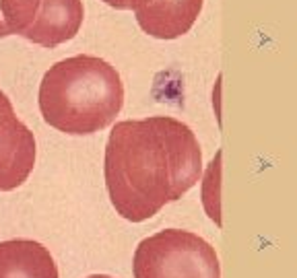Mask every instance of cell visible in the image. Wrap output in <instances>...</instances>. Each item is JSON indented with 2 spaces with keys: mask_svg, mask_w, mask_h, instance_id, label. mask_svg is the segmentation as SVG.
<instances>
[{
  "mask_svg": "<svg viewBox=\"0 0 297 278\" xmlns=\"http://www.w3.org/2000/svg\"><path fill=\"white\" fill-rule=\"evenodd\" d=\"M87 278H112V276H107V274H91Z\"/></svg>",
  "mask_w": 297,
  "mask_h": 278,
  "instance_id": "9",
  "label": "cell"
},
{
  "mask_svg": "<svg viewBox=\"0 0 297 278\" xmlns=\"http://www.w3.org/2000/svg\"><path fill=\"white\" fill-rule=\"evenodd\" d=\"M38 99L46 124L70 136H89L122 111L124 85L109 62L79 54L50 66Z\"/></svg>",
  "mask_w": 297,
  "mask_h": 278,
  "instance_id": "2",
  "label": "cell"
},
{
  "mask_svg": "<svg viewBox=\"0 0 297 278\" xmlns=\"http://www.w3.org/2000/svg\"><path fill=\"white\" fill-rule=\"evenodd\" d=\"M134 278H221L215 247L184 229H165L138 243L132 257Z\"/></svg>",
  "mask_w": 297,
  "mask_h": 278,
  "instance_id": "3",
  "label": "cell"
},
{
  "mask_svg": "<svg viewBox=\"0 0 297 278\" xmlns=\"http://www.w3.org/2000/svg\"><path fill=\"white\" fill-rule=\"evenodd\" d=\"M103 3L116 11H130V3L128 0H103Z\"/></svg>",
  "mask_w": 297,
  "mask_h": 278,
  "instance_id": "8",
  "label": "cell"
},
{
  "mask_svg": "<svg viewBox=\"0 0 297 278\" xmlns=\"http://www.w3.org/2000/svg\"><path fill=\"white\" fill-rule=\"evenodd\" d=\"M103 175L116 212L130 223L148 221L198 184V138L172 115L118 122L105 145Z\"/></svg>",
  "mask_w": 297,
  "mask_h": 278,
  "instance_id": "1",
  "label": "cell"
},
{
  "mask_svg": "<svg viewBox=\"0 0 297 278\" xmlns=\"http://www.w3.org/2000/svg\"><path fill=\"white\" fill-rule=\"evenodd\" d=\"M138 27L155 39L186 35L200 17L205 0H128Z\"/></svg>",
  "mask_w": 297,
  "mask_h": 278,
  "instance_id": "6",
  "label": "cell"
},
{
  "mask_svg": "<svg viewBox=\"0 0 297 278\" xmlns=\"http://www.w3.org/2000/svg\"><path fill=\"white\" fill-rule=\"evenodd\" d=\"M83 19V0H0V37L21 35L42 48L77 37Z\"/></svg>",
  "mask_w": 297,
  "mask_h": 278,
  "instance_id": "4",
  "label": "cell"
},
{
  "mask_svg": "<svg viewBox=\"0 0 297 278\" xmlns=\"http://www.w3.org/2000/svg\"><path fill=\"white\" fill-rule=\"evenodd\" d=\"M35 136L0 91V192L21 188L35 167Z\"/></svg>",
  "mask_w": 297,
  "mask_h": 278,
  "instance_id": "5",
  "label": "cell"
},
{
  "mask_svg": "<svg viewBox=\"0 0 297 278\" xmlns=\"http://www.w3.org/2000/svg\"><path fill=\"white\" fill-rule=\"evenodd\" d=\"M0 278H58V266L40 241H0Z\"/></svg>",
  "mask_w": 297,
  "mask_h": 278,
  "instance_id": "7",
  "label": "cell"
}]
</instances>
